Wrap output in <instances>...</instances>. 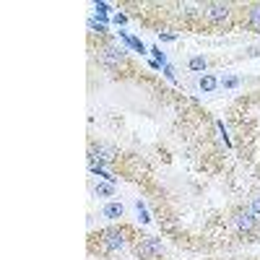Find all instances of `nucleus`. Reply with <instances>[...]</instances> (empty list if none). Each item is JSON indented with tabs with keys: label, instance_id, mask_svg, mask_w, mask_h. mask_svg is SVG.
Wrapping results in <instances>:
<instances>
[{
	"label": "nucleus",
	"instance_id": "7",
	"mask_svg": "<svg viewBox=\"0 0 260 260\" xmlns=\"http://www.w3.org/2000/svg\"><path fill=\"white\" fill-rule=\"evenodd\" d=\"M247 24L260 34V3H255V5H250V8H247Z\"/></svg>",
	"mask_w": 260,
	"mask_h": 260
},
{
	"label": "nucleus",
	"instance_id": "9",
	"mask_svg": "<svg viewBox=\"0 0 260 260\" xmlns=\"http://www.w3.org/2000/svg\"><path fill=\"white\" fill-rule=\"evenodd\" d=\"M250 211L260 219V190H255V193H252V198H250Z\"/></svg>",
	"mask_w": 260,
	"mask_h": 260
},
{
	"label": "nucleus",
	"instance_id": "12",
	"mask_svg": "<svg viewBox=\"0 0 260 260\" xmlns=\"http://www.w3.org/2000/svg\"><path fill=\"white\" fill-rule=\"evenodd\" d=\"M190 68H193V71H203V68H205V60H203V57H193V60H190Z\"/></svg>",
	"mask_w": 260,
	"mask_h": 260
},
{
	"label": "nucleus",
	"instance_id": "5",
	"mask_svg": "<svg viewBox=\"0 0 260 260\" xmlns=\"http://www.w3.org/2000/svg\"><path fill=\"white\" fill-rule=\"evenodd\" d=\"M229 13H232V5L229 3H208L205 5V16H208V21H213V24H224L229 19Z\"/></svg>",
	"mask_w": 260,
	"mask_h": 260
},
{
	"label": "nucleus",
	"instance_id": "6",
	"mask_svg": "<svg viewBox=\"0 0 260 260\" xmlns=\"http://www.w3.org/2000/svg\"><path fill=\"white\" fill-rule=\"evenodd\" d=\"M114 156H117V149L110 146V143H96L94 149H91V162H114Z\"/></svg>",
	"mask_w": 260,
	"mask_h": 260
},
{
	"label": "nucleus",
	"instance_id": "15",
	"mask_svg": "<svg viewBox=\"0 0 260 260\" xmlns=\"http://www.w3.org/2000/svg\"><path fill=\"white\" fill-rule=\"evenodd\" d=\"M224 86H226V89H232V86H237V78H226V81H224Z\"/></svg>",
	"mask_w": 260,
	"mask_h": 260
},
{
	"label": "nucleus",
	"instance_id": "13",
	"mask_svg": "<svg viewBox=\"0 0 260 260\" xmlns=\"http://www.w3.org/2000/svg\"><path fill=\"white\" fill-rule=\"evenodd\" d=\"M135 208H138V216H141V221H149V213H146V208H143V203H141V201L135 203Z\"/></svg>",
	"mask_w": 260,
	"mask_h": 260
},
{
	"label": "nucleus",
	"instance_id": "3",
	"mask_svg": "<svg viewBox=\"0 0 260 260\" xmlns=\"http://www.w3.org/2000/svg\"><path fill=\"white\" fill-rule=\"evenodd\" d=\"M232 224L240 229V232H252L258 224V216L252 213L250 208H240V211H234V216H232Z\"/></svg>",
	"mask_w": 260,
	"mask_h": 260
},
{
	"label": "nucleus",
	"instance_id": "16",
	"mask_svg": "<svg viewBox=\"0 0 260 260\" xmlns=\"http://www.w3.org/2000/svg\"><path fill=\"white\" fill-rule=\"evenodd\" d=\"M151 52H154V55H156V60H162V63H164V55H162V52H159V47H154Z\"/></svg>",
	"mask_w": 260,
	"mask_h": 260
},
{
	"label": "nucleus",
	"instance_id": "2",
	"mask_svg": "<svg viewBox=\"0 0 260 260\" xmlns=\"http://www.w3.org/2000/svg\"><path fill=\"white\" fill-rule=\"evenodd\" d=\"M99 60H102L107 68H120L125 63V52H122L114 42H107V44L99 47Z\"/></svg>",
	"mask_w": 260,
	"mask_h": 260
},
{
	"label": "nucleus",
	"instance_id": "14",
	"mask_svg": "<svg viewBox=\"0 0 260 260\" xmlns=\"http://www.w3.org/2000/svg\"><path fill=\"white\" fill-rule=\"evenodd\" d=\"M96 193H99V195H112V187H110V185H99Z\"/></svg>",
	"mask_w": 260,
	"mask_h": 260
},
{
	"label": "nucleus",
	"instance_id": "10",
	"mask_svg": "<svg viewBox=\"0 0 260 260\" xmlns=\"http://www.w3.org/2000/svg\"><path fill=\"white\" fill-rule=\"evenodd\" d=\"M180 11H182V13H185V16H187V19H193V16H198V5H195V3H182V5H180Z\"/></svg>",
	"mask_w": 260,
	"mask_h": 260
},
{
	"label": "nucleus",
	"instance_id": "8",
	"mask_svg": "<svg viewBox=\"0 0 260 260\" xmlns=\"http://www.w3.org/2000/svg\"><path fill=\"white\" fill-rule=\"evenodd\" d=\"M122 211H125V208H122L120 203H110V205H104V216H107V219H120V216H122Z\"/></svg>",
	"mask_w": 260,
	"mask_h": 260
},
{
	"label": "nucleus",
	"instance_id": "1",
	"mask_svg": "<svg viewBox=\"0 0 260 260\" xmlns=\"http://www.w3.org/2000/svg\"><path fill=\"white\" fill-rule=\"evenodd\" d=\"M162 252H164V247L156 237H143V240L135 244V255L141 260H156V258H162Z\"/></svg>",
	"mask_w": 260,
	"mask_h": 260
},
{
	"label": "nucleus",
	"instance_id": "11",
	"mask_svg": "<svg viewBox=\"0 0 260 260\" xmlns=\"http://www.w3.org/2000/svg\"><path fill=\"white\" fill-rule=\"evenodd\" d=\"M201 89H203V91L216 89V78H211V75H205V78H201Z\"/></svg>",
	"mask_w": 260,
	"mask_h": 260
},
{
	"label": "nucleus",
	"instance_id": "4",
	"mask_svg": "<svg viewBox=\"0 0 260 260\" xmlns=\"http://www.w3.org/2000/svg\"><path fill=\"white\" fill-rule=\"evenodd\" d=\"M99 240H102L104 250H120L122 244H125V232L122 229H104L102 234H99Z\"/></svg>",
	"mask_w": 260,
	"mask_h": 260
}]
</instances>
